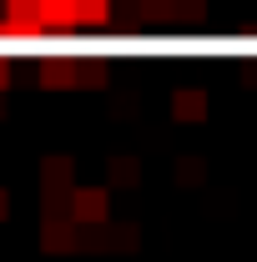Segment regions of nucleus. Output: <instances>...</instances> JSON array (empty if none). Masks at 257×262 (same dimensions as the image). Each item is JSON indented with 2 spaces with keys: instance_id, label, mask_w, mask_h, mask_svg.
Masks as SVG:
<instances>
[{
  "instance_id": "4",
  "label": "nucleus",
  "mask_w": 257,
  "mask_h": 262,
  "mask_svg": "<svg viewBox=\"0 0 257 262\" xmlns=\"http://www.w3.org/2000/svg\"><path fill=\"white\" fill-rule=\"evenodd\" d=\"M35 76H40V86H71V81H81V66H71V61H46Z\"/></svg>"
},
{
  "instance_id": "6",
  "label": "nucleus",
  "mask_w": 257,
  "mask_h": 262,
  "mask_svg": "<svg viewBox=\"0 0 257 262\" xmlns=\"http://www.w3.org/2000/svg\"><path fill=\"white\" fill-rule=\"evenodd\" d=\"M5 217H10V196L0 192V222H5Z\"/></svg>"
},
{
  "instance_id": "2",
  "label": "nucleus",
  "mask_w": 257,
  "mask_h": 262,
  "mask_svg": "<svg viewBox=\"0 0 257 262\" xmlns=\"http://www.w3.org/2000/svg\"><path fill=\"white\" fill-rule=\"evenodd\" d=\"M35 10H40L46 31H76V26H81V10H76V0H35Z\"/></svg>"
},
{
  "instance_id": "5",
  "label": "nucleus",
  "mask_w": 257,
  "mask_h": 262,
  "mask_svg": "<svg viewBox=\"0 0 257 262\" xmlns=\"http://www.w3.org/2000/svg\"><path fill=\"white\" fill-rule=\"evenodd\" d=\"M76 10H81L86 26H106V20H111V5H106V0H76Z\"/></svg>"
},
{
  "instance_id": "1",
  "label": "nucleus",
  "mask_w": 257,
  "mask_h": 262,
  "mask_svg": "<svg viewBox=\"0 0 257 262\" xmlns=\"http://www.w3.org/2000/svg\"><path fill=\"white\" fill-rule=\"evenodd\" d=\"M106 207H111V196L101 187H76L71 192V217L76 222H106Z\"/></svg>"
},
{
  "instance_id": "3",
  "label": "nucleus",
  "mask_w": 257,
  "mask_h": 262,
  "mask_svg": "<svg viewBox=\"0 0 257 262\" xmlns=\"http://www.w3.org/2000/svg\"><path fill=\"white\" fill-rule=\"evenodd\" d=\"M172 116H177V121H202V116H207V96H202V86H182V91L172 96Z\"/></svg>"
},
{
  "instance_id": "7",
  "label": "nucleus",
  "mask_w": 257,
  "mask_h": 262,
  "mask_svg": "<svg viewBox=\"0 0 257 262\" xmlns=\"http://www.w3.org/2000/svg\"><path fill=\"white\" fill-rule=\"evenodd\" d=\"M5 81H10V66H5V61H0V86H5Z\"/></svg>"
}]
</instances>
